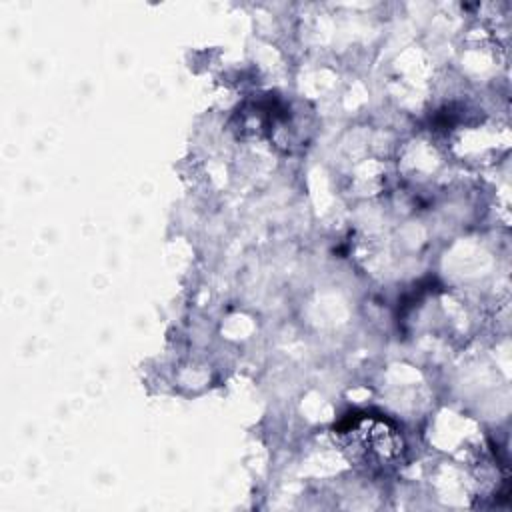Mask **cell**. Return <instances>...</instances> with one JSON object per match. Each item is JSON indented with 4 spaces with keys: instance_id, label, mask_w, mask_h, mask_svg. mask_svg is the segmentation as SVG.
<instances>
[{
    "instance_id": "6da1fadb",
    "label": "cell",
    "mask_w": 512,
    "mask_h": 512,
    "mask_svg": "<svg viewBox=\"0 0 512 512\" xmlns=\"http://www.w3.org/2000/svg\"><path fill=\"white\" fill-rule=\"evenodd\" d=\"M346 444L352 456L372 468L392 466L402 454L400 432L384 418H358L346 430Z\"/></svg>"
}]
</instances>
